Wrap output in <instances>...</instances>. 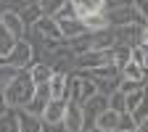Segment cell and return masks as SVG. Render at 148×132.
Returning <instances> with one entry per match:
<instances>
[{"mask_svg":"<svg viewBox=\"0 0 148 132\" xmlns=\"http://www.w3.org/2000/svg\"><path fill=\"white\" fill-rule=\"evenodd\" d=\"M34 90H37V85L29 77V71L27 69H18L13 74V79L3 87V95H5V101H8L11 108H24L34 98Z\"/></svg>","mask_w":148,"mask_h":132,"instance_id":"obj_1","label":"cell"},{"mask_svg":"<svg viewBox=\"0 0 148 132\" xmlns=\"http://www.w3.org/2000/svg\"><path fill=\"white\" fill-rule=\"evenodd\" d=\"M34 45H32V40L29 37H21V40H16V45H13V50H11V55L5 58V64H11V66H16V69H29L32 64H34Z\"/></svg>","mask_w":148,"mask_h":132,"instance_id":"obj_2","label":"cell"},{"mask_svg":"<svg viewBox=\"0 0 148 132\" xmlns=\"http://www.w3.org/2000/svg\"><path fill=\"white\" fill-rule=\"evenodd\" d=\"M103 64H111V48L108 50H85L77 55V71H90Z\"/></svg>","mask_w":148,"mask_h":132,"instance_id":"obj_3","label":"cell"},{"mask_svg":"<svg viewBox=\"0 0 148 132\" xmlns=\"http://www.w3.org/2000/svg\"><path fill=\"white\" fill-rule=\"evenodd\" d=\"M0 27H3V29H8V32L16 37V40L27 37V29H29V27H27V21L21 18V13H18V11H13V8H5V11H3Z\"/></svg>","mask_w":148,"mask_h":132,"instance_id":"obj_4","label":"cell"},{"mask_svg":"<svg viewBox=\"0 0 148 132\" xmlns=\"http://www.w3.org/2000/svg\"><path fill=\"white\" fill-rule=\"evenodd\" d=\"M64 127H66V132H82V129H85V111H82V103L66 101Z\"/></svg>","mask_w":148,"mask_h":132,"instance_id":"obj_5","label":"cell"},{"mask_svg":"<svg viewBox=\"0 0 148 132\" xmlns=\"http://www.w3.org/2000/svg\"><path fill=\"white\" fill-rule=\"evenodd\" d=\"M37 32H40L42 37H45V40H56V42H64V32H61V27H58V18H56V16H40V18H37V21L32 24Z\"/></svg>","mask_w":148,"mask_h":132,"instance_id":"obj_6","label":"cell"},{"mask_svg":"<svg viewBox=\"0 0 148 132\" xmlns=\"http://www.w3.org/2000/svg\"><path fill=\"white\" fill-rule=\"evenodd\" d=\"M64 114H66V101H58V98H50L45 111H42V122L56 127V124H64Z\"/></svg>","mask_w":148,"mask_h":132,"instance_id":"obj_7","label":"cell"},{"mask_svg":"<svg viewBox=\"0 0 148 132\" xmlns=\"http://www.w3.org/2000/svg\"><path fill=\"white\" fill-rule=\"evenodd\" d=\"M16 116H18V124H21V132H45L48 129V124L42 122V116L29 114L27 108H16Z\"/></svg>","mask_w":148,"mask_h":132,"instance_id":"obj_8","label":"cell"},{"mask_svg":"<svg viewBox=\"0 0 148 132\" xmlns=\"http://www.w3.org/2000/svg\"><path fill=\"white\" fill-rule=\"evenodd\" d=\"M58 27H61V32H64V40H74V37H82V34L87 32L85 21H82V18H77V16L58 18Z\"/></svg>","mask_w":148,"mask_h":132,"instance_id":"obj_9","label":"cell"},{"mask_svg":"<svg viewBox=\"0 0 148 132\" xmlns=\"http://www.w3.org/2000/svg\"><path fill=\"white\" fill-rule=\"evenodd\" d=\"M48 85H50V95H53V98L69 101V74H66V71H56L53 79H50Z\"/></svg>","mask_w":148,"mask_h":132,"instance_id":"obj_10","label":"cell"},{"mask_svg":"<svg viewBox=\"0 0 148 132\" xmlns=\"http://www.w3.org/2000/svg\"><path fill=\"white\" fill-rule=\"evenodd\" d=\"M27 71H29V77L34 79V85H45V82H50L53 74H56V69H53L48 61H34Z\"/></svg>","mask_w":148,"mask_h":132,"instance_id":"obj_11","label":"cell"},{"mask_svg":"<svg viewBox=\"0 0 148 132\" xmlns=\"http://www.w3.org/2000/svg\"><path fill=\"white\" fill-rule=\"evenodd\" d=\"M119 111H114V108H106L103 114L95 119V127L101 129V132H116L119 129Z\"/></svg>","mask_w":148,"mask_h":132,"instance_id":"obj_12","label":"cell"},{"mask_svg":"<svg viewBox=\"0 0 148 132\" xmlns=\"http://www.w3.org/2000/svg\"><path fill=\"white\" fill-rule=\"evenodd\" d=\"M85 27H87V32H103V29H108L111 27V21H108V16H106V11H95V13H87L85 18Z\"/></svg>","mask_w":148,"mask_h":132,"instance_id":"obj_13","label":"cell"},{"mask_svg":"<svg viewBox=\"0 0 148 132\" xmlns=\"http://www.w3.org/2000/svg\"><path fill=\"white\" fill-rule=\"evenodd\" d=\"M130 61H132V48H130V45H114V48H111V64H114L119 71L130 64Z\"/></svg>","mask_w":148,"mask_h":132,"instance_id":"obj_14","label":"cell"},{"mask_svg":"<svg viewBox=\"0 0 148 132\" xmlns=\"http://www.w3.org/2000/svg\"><path fill=\"white\" fill-rule=\"evenodd\" d=\"M122 77L124 79H132V82H148V69L145 66H140V64H135V61H130L124 69H122Z\"/></svg>","mask_w":148,"mask_h":132,"instance_id":"obj_15","label":"cell"},{"mask_svg":"<svg viewBox=\"0 0 148 132\" xmlns=\"http://www.w3.org/2000/svg\"><path fill=\"white\" fill-rule=\"evenodd\" d=\"M13 45H16V37H13L8 29H3V27H0V64H5V58L11 55Z\"/></svg>","mask_w":148,"mask_h":132,"instance_id":"obj_16","label":"cell"},{"mask_svg":"<svg viewBox=\"0 0 148 132\" xmlns=\"http://www.w3.org/2000/svg\"><path fill=\"white\" fill-rule=\"evenodd\" d=\"M0 132H21V124H18L16 108H11L5 116H0Z\"/></svg>","mask_w":148,"mask_h":132,"instance_id":"obj_17","label":"cell"},{"mask_svg":"<svg viewBox=\"0 0 148 132\" xmlns=\"http://www.w3.org/2000/svg\"><path fill=\"white\" fill-rule=\"evenodd\" d=\"M145 95H148V87H145V85L138 87V90H132V92H127V95H124V98H127V111H135V108L143 103Z\"/></svg>","mask_w":148,"mask_h":132,"instance_id":"obj_18","label":"cell"},{"mask_svg":"<svg viewBox=\"0 0 148 132\" xmlns=\"http://www.w3.org/2000/svg\"><path fill=\"white\" fill-rule=\"evenodd\" d=\"M108 108L119 111V114H124V111H127V98H124L122 90H114V92L108 95Z\"/></svg>","mask_w":148,"mask_h":132,"instance_id":"obj_19","label":"cell"},{"mask_svg":"<svg viewBox=\"0 0 148 132\" xmlns=\"http://www.w3.org/2000/svg\"><path fill=\"white\" fill-rule=\"evenodd\" d=\"M37 3H40V8H42L45 16H56V13L66 5V0H37Z\"/></svg>","mask_w":148,"mask_h":132,"instance_id":"obj_20","label":"cell"},{"mask_svg":"<svg viewBox=\"0 0 148 132\" xmlns=\"http://www.w3.org/2000/svg\"><path fill=\"white\" fill-rule=\"evenodd\" d=\"M18 69L16 66H11V64H0V90H3L11 79H13V74H16Z\"/></svg>","mask_w":148,"mask_h":132,"instance_id":"obj_21","label":"cell"},{"mask_svg":"<svg viewBox=\"0 0 148 132\" xmlns=\"http://www.w3.org/2000/svg\"><path fill=\"white\" fill-rule=\"evenodd\" d=\"M45 106H48V101H40V98H32L24 108L29 111V114H37V116H42V111H45Z\"/></svg>","mask_w":148,"mask_h":132,"instance_id":"obj_22","label":"cell"},{"mask_svg":"<svg viewBox=\"0 0 148 132\" xmlns=\"http://www.w3.org/2000/svg\"><path fill=\"white\" fill-rule=\"evenodd\" d=\"M119 129H135V119L130 111H124V114L119 116Z\"/></svg>","mask_w":148,"mask_h":132,"instance_id":"obj_23","label":"cell"},{"mask_svg":"<svg viewBox=\"0 0 148 132\" xmlns=\"http://www.w3.org/2000/svg\"><path fill=\"white\" fill-rule=\"evenodd\" d=\"M127 5H135V0H106V11H114V8H127Z\"/></svg>","mask_w":148,"mask_h":132,"instance_id":"obj_24","label":"cell"},{"mask_svg":"<svg viewBox=\"0 0 148 132\" xmlns=\"http://www.w3.org/2000/svg\"><path fill=\"white\" fill-rule=\"evenodd\" d=\"M90 11H106V0H85Z\"/></svg>","mask_w":148,"mask_h":132,"instance_id":"obj_25","label":"cell"},{"mask_svg":"<svg viewBox=\"0 0 148 132\" xmlns=\"http://www.w3.org/2000/svg\"><path fill=\"white\" fill-rule=\"evenodd\" d=\"M135 8L145 16V21H148V0H135Z\"/></svg>","mask_w":148,"mask_h":132,"instance_id":"obj_26","label":"cell"},{"mask_svg":"<svg viewBox=\"0 0 148 132\" xmlns=\"http://www.w3.org/2000/svg\"><path fill=\"white\" fill-rule=\"evenodd\" d=\"M11 111V106H8V101H5V95H3V90H0V116H5Z\"/></svg>","mask_w":148,"mask_h":132,"instance_id":"obj_27","label":"cell"},{"mask_svg":"<svg viewBox=\"0 0 148 132\" xmlns=\"http://www.w3.org/2000/svg\"><path fill=\"white\" fill-rule=\"evenodd\" d=\"M135 129H138V132H148V116H145V119H140V122L135 124Z\"/></svg>","mask_w":148,"mask_h":132,"instance_id":"obj_28","label":"cell"},{"mask_svg":"<svg viewBox=\"0 0 148 132\" xmlns=\"http://www.w3.org/2000/svg\"><path fill=\"white\" fill-rule=\"evenodd\" d=\"M140 45H145L148 48V24L143 27V32H140Z\"/></svg>","mask_w":148,"mask_h":132,"instance_id":"obj_29","label":"cell"},{"mask_svg":"<svg viewBox=\"0 0 148 132\" xmlns=\"http://www.w3.org/2000/svg\"><path fill=\"white\" fill-rule=\"evenodd\" d=\"M116 132H138V129H116Z\"/></svg>","mask_w":148,"mask_h":132,"instance_id":"obj_30","label":"cell"},{"mask_svg":"<svg viewBox=\"0 0 148 132\" xmlns=\"http://www.w3.org/2000/svg\"><path fill=\"white\" fill-rule=\"evenodd\" d=\"M3 11H5V8H3V5H0V18H3Z\"/></svg>","mask_w":148,"mask_h":132,"instance_id":"obj_31","label":"cell"},{"mask_svg":"<svg viewBox=\"0 0 148 132\" xmlns=\"http://www.w3.org/2000/svg\"><path fill=\"white\" fill-rule=\"evenodd\" d=\"M145 87H148V82H145Z\"/></svg>","mask_w":148,"mask_h":132,"instance_id":"obj_32","label":"cell"}]
</instances>
